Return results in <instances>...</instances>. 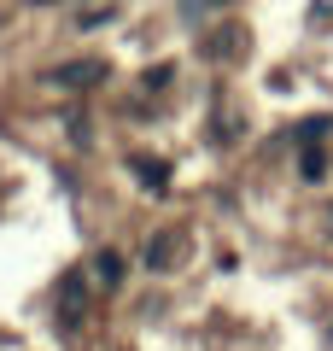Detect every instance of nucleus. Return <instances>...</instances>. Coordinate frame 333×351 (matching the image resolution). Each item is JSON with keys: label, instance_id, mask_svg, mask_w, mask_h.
<instances>
[{"label": "nucleus", "instance_id": "nucleus-1", "mask_svg": "<svg viewBox=\"0 0 333 351\" xmlns=\"http://www.w3.org/2000/svg\"><path fill=\"white\" fill-rule=\"evenodd\" d=\"M82 304H88L82 276H64V281H59V322H64V328H76V322H82Z\"/></svg>", "mask_w": 333, "mask_h": 351}, {"label": "nucleus", "instance_id": "nucleus-2", "mask_svg": "<svg viewBox=\"0 0 333 351\" xmlns=\"http://www.w3.org/2000/svg\"><path fill=\"white\" fill-rule=\"evenodd\" d=\"M99 76H106V59H82V64H59L47 82H59V88H88V82H99Z\"/></svg>", "mask_w": 333, "mask_h": 351}, {"label": "nucleus", "instance_id": "nucleus-3", "mask_svg": "<svg viewBox=\"0 0 333 351\" xmlns=\"http://www.w3.org/2000/svg\"><path fill=\"white\" fill-rule=\"evenodd\" d=\"M129 164H135V170L147 176V188H152V193H164V188H170V164H164V158H140V152H135Z\"/></svg>", "mask_w": 333, "mask_h": 351}, {"label": "nucleus", "instance_id": "nucleus-4", "mask_svg": "<svg viewBox=\"0 0 333 351\" xmlns=\"http://www.w3.org/2000/svg\"><path fill=\"white\" fill-rule=\"evenodd\" d=\"M94 269H99V281H106V287H117V281H123V258H117V252H99Z\"/></svg>", "mask_w": 333, "mask_h": 351}, {"label": "nucleus", "instance_id": "nucleus-5", "mask_svg": "<svg viewBox=\"0 0 333 351\" xmlns=\"http://www.w3.org/2000/svg\"><path fill=\"white\" fill-rule=\"evenodd\" d=\"M170 246H175L170 234H152L147 240V269H164V263H170Z\"/></svg>", "mask_w": 333, "mask_h": 351}, {"label": "nucleus", "instance_id": "nucleus-6", "mask_svg": "<svg viewBox=\"0 0 333 351\" xmlns=\"http://www.w3.org/2000/svg\"><path fill=\"white\" fill-rule=\"evenodd\" d=\"M333 129V117H304V123H298V141H321Z\"/></svg>", "mask_w": 333, "mask_h": 351}, {"label": "nucleus", "instance_id": "nucleus-7", "mask_svg": "<svg viewBox=\"0 0 333 351\" xmlns=\"http://www.w3.org/2000/svg\"><path fill=\"white\" fill-rule=\"evenodd\" d=\"M298 170H304V182H321V170H328V158H321V152H304V164H298Z\"/></svg>", "mask_w": 333, "mask_h": 351}]
</instances>
